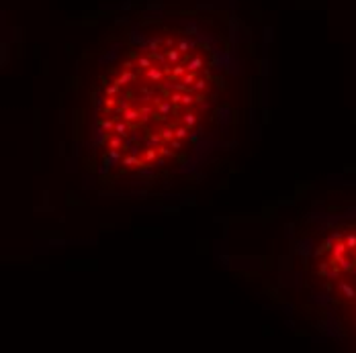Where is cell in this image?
Listing matches in <instances>:
<instances>
[{
  "instance_id": "6da1fadb",
  "label": "cell",
  "mask_w": 356,
  "mask_h": 353,
  "mask_svg": "<svg viewBox=\"0 0 356 353\" xmlns=\"http://www.w3.org/2000/svg\"><path fill=\"white\" fill-rule=\"evenodd\" d=\"M238 80V25L213 2L156 0L117 19L86 98L95 176L152 188L205 166L232 131Z\"/></svg>"
},
{
  "instance_id": "7a4b0ae2",
  "label": "cell",
  "mask_w": 356,
  "mask_h": 353,
  "mask_svg": "<svg viewBox=\"0 0 356 353\" xmlns=\"http://www.w3.org/2000/svg\"><path fill=\"white\" fill-rule=\"evenodd\" d=\"M286 272H297L309 298L356 337V216L305 225L289 239Z\"/></svg>"
}]
</instances>
